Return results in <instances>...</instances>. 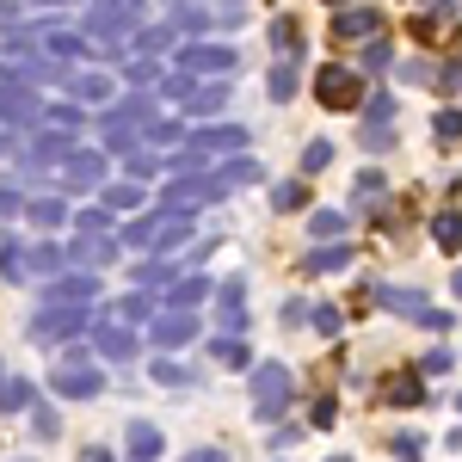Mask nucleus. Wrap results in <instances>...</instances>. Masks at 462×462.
<instances>
[{
  "label": "nucleus",
  "mask_w": 462,
  "mask_h": 462,
  "mask_svg": "<svg viewBox=\"0 0 462 462\" xmlns=\"http://www.w3.org/2000/svg\"><path fill=\"white\" fill-rule=\"evenodd\" d=\"M93 327V302H43L32 315V339L37 346H69Z\"/></svg>",
  "instance_id": "1"
},
{
  "label": "nucleus",
  "mask_w": 462,
  "mask_h": 462,
  "mask_svg": "<svg viewBox=\"0 0 462 462\" xmlns=\"http://www.w3.org/2000/svg\"><path fill=\"white\" fill-rule=\"evenodd\" d=\"M50 394H62V401H93V394H106V370L87 352H69L50 370Z\"/></svg>",
  "instance_id": "2"
},
{
  "label": "nucleus",
  "mask_w": 462,
  "mask_h": 462,
  "mask_svg": "<svg viewBox=\"0 0 462 462\" xmlns=\"http://www.w3.org/2000/svg\"><path fill=\"white\" fill-rule=\"evenodd\" d=\"M290 394H296V376H290L278 357H272V364H253V413H259V426H272V420L284 413Z\"/></svg>",
  "instance_id": "3"
},
{
  "label": "nucleus",
  "mask_w": 462,
  "mask_h": 462,
  "mask_svg": "<svg viewBox=\"0 0 462 462\" xmlns=\"http://www.w3.org/2000/svg\"><path fill=\"white\" fill-rule=\"evenodd\" d=\"M43 302H99V278H93V265H62L56 278H43Z\"/></svg>",
  "instance_id": "4"
},
{
  "label": "nucleus",
  "mask_w": 462,
  "mask_h": 462,
  "mask_svg": "<svg viewBox=\"0 0 462 462\" xmlns=\"http://www.w3.org/2000/svg\"><path fill=\"white\" fill-rule=\"evenodd\" d=\"M87 339H93V352L106 357V364H130V357H136V333H130L124 320L93 315V327H87Z\"/></svg>",
  "instance_id": "5"
},
{
  "label": "nucleus",
  "mask_w": 462,
  "mask_h": 462,
  "mask_svg": "<svg viewBox=\"0 0 462 462\" xmlns=\"http://www.w3.org/2000/svg\"><path fill=\"white\" fill-rule=\"evenodd\" d=\"M315 99H320V106H333V111H352L357 99H364V87H357L352 69H320L315 74Z\"/></svg>",
  "instance_id": "6"
},
{
  "label": "nucleus",
  "mask_w": 462,
  "mask_h": 462,
  "mask_svg": "<svg viewBox=\"0 0 462 462\" xmlns=\"http://www.w3.org/2000/svg\"><path fill=\"white\" fill-rule=\"evenodd\" d=\"M235 62H241L235 43H228V50H222V43H185V50H179V69L185 74H235Z\"/></svg>",
  "instance_id": "7"
},
{
  "label": "nucleus",
  "mask_w": 462,
  "mask_h": 462,
  "mask_svg": "<svg viewBox=\"0 0 462 462\" xmlns=\"http://www.w3.org/2000/svg\"><path fill=\"white\" fill-rule=\"evenodd\" d=\"M37 111L43 106H37V93L25 80H0V124H25V130H32Z\"/></svg>",
  "instance_id": "8"
},
{
  "label": "nucleus",
  "mask_w": 462,
  "mask_h": 462,
  "mask_svg": "<svg viewBox=\"0 0 462 462\" xmlns=\"http://www.w3.org/2000/svg\"><path fill=\"white\" fill-rule=\"evenodd\" d=\"M99 179H106V154H93V148H74L62 161V191H93Z\"/></svg>",
  "instance_id": "9"
},
{
  "label": "nucleus",
  "mask_w": 462,
  "mask_h": 462,
  "mask_svg": "<svg viewBox=\"0 0 462 462\" xmlns=\"http://www.w3.org/2000/svg\"><path fill=\"white\" fill-rule=\"evenodd\" d=\"M148 327H154V346H167V352L173 346H191L198 339V309H167V315L148 320Z\"/></svg>",
  "instance_id": "10"
},
{
  "label": "nucleus",
  "mask_w": 462,
  "mask_h": 462,
  "mask_svg": "<svg viewBox=\"0 0 462 462\" xmlns=\"http://www.w3.org/2000/svg\"><path fill=\"white\" fill-rule=\"evenodd\" d=\"M370 302L389 309V315H407V320L426 315V290H407V284H370Z\"/></svg>",
  "instance_id": "11"
},
{
  "label": "nucleus",
  "mask_w": 462,
  "mask_h": 462,
  "mask_svg": "<svg viewBox=\"0 0 462 462\" xmlns=\"http://www.w3.org/2000/svg\"><path fill=\"white\" fill-rule=\"evenodd\" d=\"M185 148H198V154L210 161V154H228V148H247V130H241V124H210V130H191Z\"/></svg>",
  "instance_id": "12"
},
{
  "label": "nucleus",
  "mask_w": 462,
  "mask_h": 462,
  "mask_svg": "<svg viewBox=\"0 0 462 462\" xmlns=\"http://www.w3.org/2000/svg\"><path fill=\"white\" fill-rule=\"evenodd\" d=\"M148 124H154V99H143V93L106 106V130H148Z\"/></svg>",
  "instance_id": "13"
},
{
  "label": "nucleus",
  "mask_w": 462,
  "mask_h": 462,
  "mask_svg": "<svg viewBox=\"0 0 462 462\" xmlns=\"http://www.w3.org/2000/svg\"><path fill=\"white\" fill-rule=\"evenodd\" d=\"M62 265H69V247H56V241H32V247H25V284H43V278H56V272H62Z\"/></svg>",
  "instance_id": "14"
},
{
  "label": "nucleus",
  "mask_w": 462,
  "mask_h": 462,
  "mask_svg": "<svg viewBox=\"0 0 462 462\" xmlns=\"http://www.w3.org/2000/svg\"><path fill=\"white\" fill-rule=\"evenodd\" d=\"M370 32H383V13H376V6H346V13L333 19V37H346V43H364Z\"/></svg>",
  "instance_id": "15"
},
{
  "label": "nucleus",
  "mask_w": 462,
  "mask_h": 462,
  "mask_svg": "<svg viewBox=\"0 0 462 462\" xmlns=\"http://www.w3.org/2000/svg\"><path fill=\"white\" fill-rule=\"evenodd\" d=\"M124 450H130V462H154L161 450H167V438H161V426H148V420H130Z\"/></svg>",
  "instance_id": "16"
},
{
  "label": "nucleus",
  "mask_w": 462,
  "mask_h": 462,
  "mask_svg": "<svg viewBox=\"0 0 462 462\" xmlns=\"http://www.w3.org/2000/svg\"><path fill=\"white\" fill-rule=\"evenodd\" d=\"M69 93L80 99V106H111V99H117V80L99 74V69H87V74H74V80H69Z\"/></svg>",
  "instance_id": "17"
},
{
  "label": "nucleus",
  "mask_w": 462,
  "mask_h": 462,
  "mask_svg": "<svg viewBox=\"0 0 462 462\" xmlns=\"http://www.w3.org/2000/svg\"><path fill=\"white\" fill-rule=\"evenodd\" d=\"M222 106H228V80H210V87L191 80V93L179 99V111H191V117H210V111H222Z\"/></svg>",
  "instance_id": "18"
},
{
  "label": "nucleus",
  "mask_w": 462,
  "mask_h": 462,
  "mask_svg": "<svg viewBox=\"0 0 462 462\" xmlns=\"http://www.w3.org/2000/svg\"><path fill=\"white\" fill-rule=\"evenodd\" d=\"M111 253H117L111 235H74L69 241V265H106Z\"/></svg>",
  "instance_id": "19"
},
{
  "label": "nucleus",
  "mask_w": 462,
  "mask_h": 462,
  "mask_svg": "<svg viewBox=\"0 0 462 462\" xmlns=\"http://www.w3.org/2000/svg\"><path fill=\"white\" fill-rule=\"evenodd\" d=\"M383 401H389V407H420V401H426V376L401 370L394 383H383Z\"/></svg>",
  "instance_id": "20"
},
{
  "label": "nucleus",
  "mask_w": 462,
  "mask_h": 462,
  "mask_svg": "<svg viewBox=\"0 0 462 462\" xmlns=\"http://www.w3.org/2000/svg\"><path fill=\"white\" fill-rule=\"evenodd\" d=\"M25 222H32V228H62V222H69V204H62V198H25Z\"/></svg>",
  "instance_id": "21"
},
{
  "label": "nucleus",
  "mask_w": 462,
  "mask_h": 462,
  "mask_svg": "<svg viewBox=\"0 0 462 462\" xmlns=\"http://www.w3.org/2000/svg\"><path fill=\"white\" fill-rule=\"evenodd\" d=\"M154 315V302H148V290H130V296H117L106 309V320H124V327H143V320Z\"/></svg>",
  "instance_id": "22"
},
{
  "label": "nucleus",
  "mask_w": 462,
  "mask_h": 462,
  "mask_svg": "<svg viewBox=\"0 0 462 462\" xmlns=\"http://www.w3.org/2000/svg\"><path fill=\"white\" fill-rule=\"evenodd\" d=\"M154 235H161V216H136V222H124V228H117V247L148 253V247H154Z\"/></svg>",
  "instance_id": "23"
},
{
  "label": "nucleus",
  "mask_w": 462,
  "mask_h": 462,
  "mask_svg": "<svg viewBox=\"0 0 462 462\" xmlns=\"http://www.w3.org/2000/svg\"><path fill=\"white\" fill-rule=\"evenodd\" d=\"M210 290H216L210 278H173V284H167V309H198Z\"/></svg>",
  "instance_id": "24"
},
{
  "label": "nucleus",
  "mask_w": 462,
  "mask_h": 462,
  "mask_svg": "<svg viewBox=\"0 0 462 462\" xmlns=\"http://www.w3.org/2000/svg\"><path fill=\"white\" fill-rule=\"evenodd\" d=\"M25 401H32V383H25V376H13V370L0 364V413H19Z\"/></svg>",
  "instance_id": "25"
},
{
  "label": "nucleus",
  "mask_w": 462,
  "mask_h": 462,
  "mask_svg": "<svg viewBox=\"0 0 462 462\" xmlns=\"http://www.w3.org/2000/svg\"><path fill=\"white\" fill-rule=\"evenodd\" d=\"M346 265H352V247H320V253H309V265H302V272L320 278V272H346Z\"/></svg>",
  "instance_id": "26"
},
{
  "label": "nucleus",
  "mask_w": 462,
  "mask_h": 462,
  "mask_svg": "<svg viewBox=\"0 0 462 462\" xmlns=\"http://www.w3.org/2000/svg\"><path fill=\"white\" fill-rule=\"evenodd\" d=\"M130 25H136V19H117V13H106V6H99V13H87V37H124L130 32Z\"/></svg>",
  "instance_id": "27"
},
{
  "label": "nucleus",
  "mask_w": 462,
  "mask_h": 462,
  "mask_svg": "<svg viewBox=\"0 0 462 462\" xmlns=\"http://www.w3.org/2000/svg\"><path fill=\"white\" fill-rule=\"evenodd\" d=\"M210 352H216V364H228V370H247V364H253V357H247V339H235V333H222Z\"/></svg>",
  "instance_id": "28"
},
{
  "label": "nucleus",
  "mask_w": 462,
  "mask_h": 462,
  "mask_svg": "<svg viewBox=\"0 0 462 462\" xmlns=\"http://www.w3.org/2000/svg\"><path fill=\"white\" fill-rule=\"evenodd\" d=\"M431 241H438L444 253H457V247H462V216H457V210H444L438 222H431Z\"/></svg>",
  "instance_id": "29"
},
{
  "label": "nucleus",
  "mask_w": 462,
  "mask_h": 462,
  "mask_svg": "<svg viewBox=\"0 0 462 462\" xmlns=\"http://www.w3.org/2000/svg\"><path fill=\"white\" fill-rule=\"evenodd\" d=\"M272 50H278L284 62H296V56H302V32H296L290 19H278V25H272Z\"/></svg>",
  "instance_id": "30"
},
{
  "label": "nucleus",
  "mask_w": 462,
  "mask_h": 462,
  "mask_svg": "<svg viewBox=\"0 0 462 462\" xmlns=\"http://www.w3.org/2000/svg\"><path fill=\"white\" fill-rule=\"evenodd\" d=\"M309 235H315V241H339V235H346V216L339 210H315L309 216Z\"/></svg>",
  "instance_id": "31"
},
{
  "label": "nucleus",
  "mask_w": 462,
  "mask_h": 462,
  "mask_svg": "<svg viewBox=\"0 0 462 462\" xmlns=\"http://www.w3.org/2000/svg\"><path fill=\"white\" fill-rule=\"evenodd\" d=\"M106 210H143V185H106Z\"/></svg>",
  "instance_id": "32"
},
{
  "label": "nucleus",
  "mask_w": 462,
  "mask_h": 462,
  "mask_svg": "<svg viewBox=\"0 0 462 462\" xmlns=\"http://www.w3.org/2000/svg\"><path fill=\"white\" fill-rule=\"evenodd\" d=\"M216 185H222V191H235V185H247V179H259V167H253V161H228V167H216Z\"/></svg>",
  "instance_id": "33"
},
{
  "label": "nucleus",
  "mask_w": 462,
  "mask_h": 462,
  "mask_svg": "<svg viewBox=\"0 0 462 462\" xmlns=\"http://www.w3.org/2000/svg\"><path fill=\"white\" fill-rule=\"evenodd\" d=\"M43 117H50L56 130H87V106H80V99H74V106H50Z\"/></svg>",
  "instance_id": "34"
},
{
  "label": "nucleus",
  "mask_w": 462,
  "mask_h": 462,
  "mask_svg": "<svg viewBox=\"0 0 462 462\" xmlns=\"http://www.w3.org/2000/svg\"><path fill=\"white\" fill-rule=\"evenodd\" d=\"M25 407H32V431H37V438H62V420H56V413H50V407H43L37 394L25 401Z\"/></svg>",
  "instance_id": "35"
},
{
  "label": "nucleus",
  "mask_w": 462,
  "mask_h": 462,
  "mask_svg": "<svg viewBox=\"0 0 462 462\" xmlns=\"http://www.w3.org/2000/svg\"><path fill=\"white\" fill-rule=\"evenodd\" d=\"M191 130H185V117H154L148 124V143H185Z\"/></svg>",
  "instance_id": "36"
},
{
  "label": "nucleus",
  "mask_w": 462,
  "mask_h": 462,
  "mask_svg": "<svg viewBox=\"0 0 462 462\" xmlns=\"http://www.w3.org/2000/svg\"><path fill=\"white\" fill-rule=\"evenodd\" d=\"M154 383H161V389H185V383H191V370L173 364V357H154Z\"/></svg>",
  "instance_id": "37"
},
{
  "label": "nucleus",
  "mask_w": 462,
  "mask_h": 462,
  "mask_svg": "<svg viewBox=\"0 0 462 462\" xmlns=\"http://www.w3.org/2000/svg\"><path fill=\"white\" fill-rule=\"evenodd\" d=\"M290 93H296V62H278L272 69V106H284Z\"/></svg>",
  "instance_id": "38"
},
{
  "label": "nucleus",
  "mask_w": 462,
  "mask_h": 462,
  "mask_svg": "<svg viewBox=\"0 0 462 462\" xmlns=\"http://www.w3.org/2000/svg\"><path fill=\"white\" fill-rule=\"evenodd\" d=\"M0 278L6 284H25V247H0Z\"/></svg>",
  "instance_id": "39"
},
{
  "label": "nucleus",
  "mask_w": 462,
  "mask_h": 462,
  "mask_svg": "<svg viewBox=\"0 0 462 462\" xmlns=\"http://www.w3.org/2000/svg\"><path fill=\"white\" fill-rule=\"evenodd\" d=\"M167 43H173V25H148V32H136V50H143V56L167 50Z\"/></svg>",
  "instance_id": "40"
},
{
  "label": "nucleus",
  "mask_w": 462,
  "mask_h": 462,
  "mask_svg": "<svg viewBox=\"0 0 462 462\" xmlns=\"http://www.w3.org/2000/svg\"><path fill=\"white\" fill-rule=\"evenodd\" d=\"M161 284H173V265H161V259H154V265L136 272V290H161Z\"/></svg>",
  "instance_id": "41"
},
{
  "label": "nucleus",
  "mask_w": 462,
  "mask_h": 462,
  "mask_svg": "<svg viewBox=\"0 0 462 462\" xmlns=\"http://www.w3.org/2000/svg\"><path fill=\"white\" fill-rule=\"evenodd\" d=\"M74 228H80V235H111V210H80Z\"/></svg>",
  "instance_id": "42"
},
{
  "label": "nucleus",
  "mask_w": 462,
  "mask_h": 462,
  "mask_svg": "<svg viewBox=\"0 0 462 462\" xmlns=\"http://www.w3.org/2000/svg\"><path fill=\"white\" fill-rule=\"evenodd\" d=\"M309 320H315V333H339V327H346V315H339L333 302H320V309H309Z\"/></svg>",
  "instance_id": "43"
},
{
  "label": "nucleus",
  "mask_w": 462,
  "mask_h": 462,
  "mask_svg": "<svg viewBox=\"0 0 462 462\" xmlns=\"http://www.w3.org/2000/svg\"><path fill=\"white\" fill-rule=\"evenodd\" d=\"M272 204H278V210H302V204H309V185H278Z\"/></svg>",
  "instance_id": "44"
},
{
  "label": "nucleus",
  "mask_w": 462,
  "mask_h": 462,
  "mask_svg": "<svg viewBox=\"0 0 462 462\" xmlns=\"http://www.w3.org/2000/svg\"><path fill=\"white\" fill-rule=\"evenodd\" d=\"M216 309H247V284H241V278H228V284L216 290Z\"/></svg>",
  "instance_id": "45"
},
{
  "label": "nucleus",
  "mask_w": 462,
  "mask_h": 462,
  "mask_svg": "<svg viewBox=\"0 0 462 462\" xmlns=\"http://www.w3.org/2000/svg\"><path fill=\"white\" fill-rule=\"evenodd\" d=\"M327 161H333V143H309L302 148V173H320Z\"/></svg>",
  "instance_id": "46"
},
{
  "label": "nucleus",
  "mask_w": 462,
  "mask_h": 462,
  "mask_svg": "<svg viewBox=\"0 0 462 462\" xmlns=\"http://www.w3.org/2000/svg\"><path fill=\"white\" fill-rule=\"evenodd\" d=\"M438 143H462V111H438Z\"/></svg>",
  "instance_id": "47"
},
{
  "label": "nucleus",
  "mask_w": 462,
  "mask_h": 462,
  "mask_svg": "<svg viewBox=\"0 0 462 462\" xmlns=\"http://www.w3.org/2000/svg\"><path fill=\"white\" fill-rule=\"evenodd\" d=\"M148 80H161V62H130V87H148Z\"/></svg>",
  "instance_id": "48"
},
{
  "label": "nucleus",
  "mask_w": 462,
  "mask_h": 462,
  "mask_svg": "<svg viewBox=\"0 0 462 462\" xmlns=\"http://www.w3.org/2000/svg\"><path fill=\"white\" fill-rule=\"evenodd\" d=\"M383 198V173H364L357 179V204H376Z\"/></svg>",
  "instance_id": "49"
},
{
  "label": "nucleus",
  "mask_w": 462,
  "mask_h": 462,
  "mask_svg": "<svg viewBox=\"0 0 462 462\" xmlns=\"http://www.w3.org/2000/svg\"><path fill=\"white\" fill-rule=\"evenodd\" d=\"M25 210V198H19V191H13V185H0V222H13V216Z\"/></svg>",
  "instance_id": "50"
},
{
  "label": "nucleus",
  "mask_w": 462,
  "mask_h": 462,
  "mask_svg": "<svg viewBox=\"0 0 462 462\" xmlns=\"http://www.w3.org/2000/svg\"><path fill=\"white\" fill-rule=\"evenodd\" d=\"M222 327H228V333H235V339H247V309H222Z\"/></svg>",
  "instance_id": "51"
},
{
  "label": "nucleus",
  "mask_w": 462,
  "mask_h": 462,
  "mask_svg": "<svg viewBox=\"0 0 462 462\" xmlns=\"http://www.w3.org/2000/svg\"><path fill=\"white\" fill-rule=\"evenodd\" d=\"M106 13H117V19H143V0H99Z\"/></svg>",
  "instance_id": "52"
},
{
  "label": "nucleus",
  "mask_w": 462,
  "mask_h": 462,
  "mask_svg": "<svg viewBox=\"0 0 462 462\" xmlns=\"http://www.w3.org/2000/svg\"><path fill=\"white\" fill-rule=\"evenodd\" d=\"M364 69H389V43H383V37L364 50Z\"/></svg>",
  "instance_id": "53"
},
{
  "label": "nucleus",
  "mask_w": 462,
  "mask_h": 462,
  "mask_svg": "<svg viewBox=\"0 0 462 462\" xmlns=\"http://www.w3.org/2000/svg\"><path fill=\"white\" fill-rule=\"evenodd\" d=\"M420 327H426V333H450V315H444V309H426Z\"/></svg>",
  "instance_id": "54"
},
{
  "label": "nucleus",
  "mask_w": 462,
  "mask_h": 462,
  "mask_svg": "<svg viewBox=\"0 0 462 462\" xmlns=\"http://www.w3.org/2000/svg\"><path fill=\"white\" fill-rule=\"evenodd\" d=\"M420 450H426V444H420V438H394V457H407V462H420Z\"/></svg>",
  "instance_id": "55"
},
{
  "label": "nucleus",
  "mask_w": 462,
  "mask_h": 462,
  "mask_svg": "<svg viewBox=\"0 0 462 462\" xmlns=\"http://www.w3.org/2000/svg\"><path fill=\"white\" fill-rule=\"evenodd\" d=\"M444 370H450V352H444V346H438V352L426 357V376H444Z\"/></svg>",
  "instance_id": "56"
},
{
  "label": "nucleus",
  "mask_w": 462,
  "mask_h": 462,
  "mask_svg": "<svg viewBox=\"0 0 462 462\" xmlns=\"http://www.w3.org/2000/svg\"><path fill=\"white\" fill-rule=\"evenodd\" d=\"M179 462H228V450H191V457H179Z\"/></svg>",
  "instance_id": "57"
},
{
  "label": "nucleus",
  "mask_w": 462,
  "mask_h": 462,
  "mask_svg": "<svg viewBox=\"0 0 462 462\" xmlns=\"http://www.w3.org/2000/svg\"><path fill=\"white\" fill-rule=\"evenodd\" d=\"M80 462H117V457H111V450H87Z\"/></svg>",
  "instance_id": "58"
},
{
  "label": "nucleus",
  "mask_w": 462,
  "mask_h": 462,
  "mask_svg": "<svg viewBox=\"0 0 462 462\" xmlns=\"http://www.w3.org/2000/svg\"><path fill=\"white\" fill-rule=\"evenodd\" d=\"M6 154H13V130H0V161H6Z\"/></svg>",
  "instance_id": "59"
},
{
  "label": "nucleus",
  "mask_w": 462,
  "mask_h": 462,
  "mask_svg": "<svg viewBox=\"0 0 462 462\" xmlns=\"http://www.w3.org/2000/svg\"><path fill=\"white\" fill-rule=\"evenodd\" d=\"M25 6H74V0H25Z\"/></svg>",
  "instance_id": "60"
},
{
  "label": "nucleus",
  "mask_w": 462,
  "mask_h": 462,
  "mask_svg": "<svg viewBox=\"0 0 462 462\" xmlns=\"http://www.w3.org/2000/svg\"><path fill=\"white\" fill-rule=\"evenodd\" d=\"M327 6H352V0H327Z\"/></svg>",
  "instance_id": "61"
},
{
  "label": "nucleus",
  "mask_w": 462,
  "mask_h": 462,
  "mask_svg": "<svg viewBox=\"0 0 462 462\" xmlns=\"http://www.w3.org/2000/svg\"><path fill=\"white\" fill-rule=\"evenodd\" d=\"M339 462H346V457H339Z\"/></svg>",
  "instance_id": "62"
},
{
  "label": "nucleus",
  "mask_w": 462,
  "mask_h": 462,
  "mask_svg": "<svg viewBox=\"0 0 462 462\" xmlns=\"http://www.w3.org/2000/svg\"><path fill=\"white\" fill-rule=\"evenodd\" d=\"M457 407H462V401H457Z\"/></svg>",
  "instance_id": "63"
}]
</instances>
